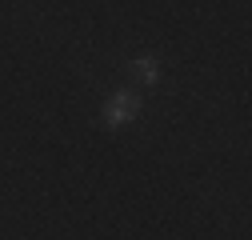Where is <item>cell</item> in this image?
<instances>
[{"instance_id":"6da1fadb","label":"cell","mask_w":252,"mask_h":240,"mask_svg":"<svg viewBox=\"0 0 252 240\" xmlns=\"http://www.w3.org/2000/svg\"><path fill=\"white\" fill-rule=\"evenodd\" d=\"M140 108H144V100H140L136 88H116V92L100 104V124L116 132V128H124V124H132V120L140 116Z\"/></svg>"},{"instance_id":"7a4b0ae2","label":"cell","mask_w":252,"mask_h":240,"mask_svg":"<svg viewBox=\"0 0 252 240\" xmlns=\"http://www.w3.org/2000/svg\"><path fill=\"white\" fill-rule=\"evenodd\" d=\"M160 60H156L152 52H144V56H132V76L140 80V84H156V80H160Z\"/></svg>"}]
</instances>
